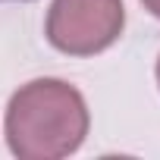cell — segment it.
Returning <instances> with one entry per match:
<instances>
[{"mask_svg": "<svg viewBox=\"0 0 160 160\" xmlns=\"http://www.w3.org/2000/svg\"><path fill=\"white\" fill-rule=\"evenodd\" d=\"M122 25V0H53L47 13V41L69 57H94L119 41Z\"/></svg>", "mask_w": 160, "mask_h": 160, "instance_id": "obj_2", "label": "cell"}, {"mask_svg": "<svg viewBox=\"0 0 160 160\" xmlns=\"http://www.w3.org/2000/svg\"><path fill=\"white\" fill-rule=\"evenodd\" d=\"M157 85H160V57H157Z\"/></svg>", "mask_w": 160, "mask_h": 160, "instance_id": "obj_5", "label": "cell"}, {"mask_svg": "<svg viewBox=\"0 0 160 160\" xmlns=\"http://www.w3.org/2000/svg\"><path fill=\"white\" fill-rule=\"evenodd\" d=\"M141 3H144V10H148L151 16H157V19H160V0H141Z\"/></svg>", "mask_w": 160, "mask_h": 160, "instance_id": "obj_3", "label": "cell"}, {"mask_svg": "<svg viewBox=\"0 0 160 160\" xmlns=\"http://www.w3.org/2000/svg\"><path fill=\"white\" fill-rule=\"evenodd\" d=\"M88 104L63 78H32L7 104V144L19 160H60L82 148Z\"/></svg>", "mask_w": 160, "mask_h": 160, "instance_id": "obj_1", "label": "cell"}, {"mask_svg": "<svg viewBox=\"0 0 160 160\" xmlns=\"http://www.w3.org/2000/svg\"><path fill=\"white\" fill-rule=\"evenodd\" d=\"M0 3H32V0H0Z\"/></svg>", "mask_w": 160, "mask_h": 160, "instance_id": "obj_4", "label": "cell"}]
</instances>
